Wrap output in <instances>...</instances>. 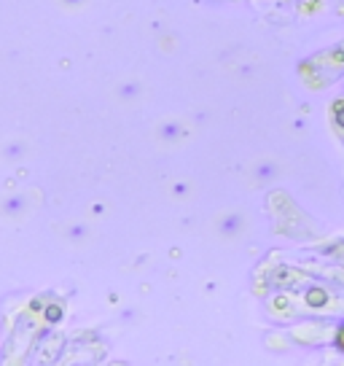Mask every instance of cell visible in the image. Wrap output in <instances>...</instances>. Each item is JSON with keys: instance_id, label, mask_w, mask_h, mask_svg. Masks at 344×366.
<instances>
[{"instance_id": "6da1fadb", "label": "cell", "mask_w": 344, "mask_h": 366, "mask_svg": "<svg viewBox=\"0 0 344 366\" xmlns=\"http://www.w3.org/2000/svg\"><path fill=\"white\" fill-rule=\"evenodd\" d=\"M306 302H309L312 307H320V305L328 302V294H325L323 288H312V291L306 294Z\"/></svg>"}, {"instance_id": "3957f363", "label": "cell", "mask_w": 344, "mask_h": 366, "mask_svg": "<svg viewBox=\"0 0 344 366\" xmlns=\"http://www.w3.org/2000/svg\"><path fill=\"white\" fill-rule=\"evenodd\" d=\"M334 342H336L339 350H344V324L339 326V331H336V340H334Z\"/></svg>"}, {"instance_id": "7a4b0ae2", "label": "cell", "mask_w": 344, "mask_h": 366, "mask_svg": "<svg viewBox=\"0 0 344 366\" xmlns=\"http://www.w3.org/2000/svg\"><path fill=\"white\" fill-rule=\"evenodd\" d=\"M334 119H336V124L344 129V100H339L334 105Z\"/></svg>"}]
</instances>
